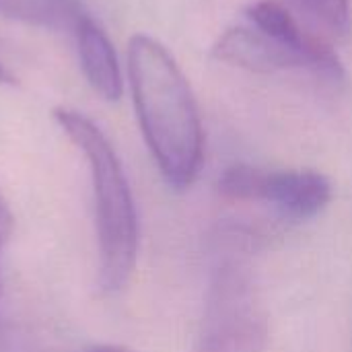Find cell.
Listing matches in <instances>:
<instances>
[{
  "instance_id": "cell-12",
  "label": "cell",
  "mask_w": 352,
  "mask_h": 352,
  "mask_svg": "<svg viewBox=\"0 0 352 352\" xmlns=\"http://www.w3.org/2000/svg\"><path fill=\"white\" fill-rule=\"evenodd\" d=\"M0 82H8V85H12V82H14V78H12L10 70L2 64V60H0Z\"/></svg>"
},
{
  "instance_id": "cell-6",
  "label": "cell",
  "mask_w": 352,
  "mask_h": 352,
  "mask_svg": "<svg viewBox=\"0 0 352 352\" xmlns=\"http://www.w3.org/2000/svg\"><path fill=\"white\" fill-rule=\"evenodd\" d=\"M212 56L250 72L270 74L278 70L307 68L305 60L283 41L270 37L258 27L227 29L214 43Z\"/></svg>"
},
{
  "instance_id": "cell-10",
  "label": "cell",
  "mask_w": 352,
  "mask_h": 352,
  "mask_svg": "<svg viewBox=\"0 0 352 352\" xmlns=\"http://www.w3.org/2000/svg\"><path fill=\"white\" fill-rule=\"evenodd\" d=\"M12 227H14L12 210H10L6 198L0 192V293H2V256H4V250H6V245L10 241Z\"/></svg>"
},
{
  "instance_id": "cell-4",
  "label": "cell",
  "mask_w": 352,
  "mask_h": 352,
  "mask_svg": "<svg viewBox=\"0 0 352 352\" xmlns=\"http://www.w3.org/2000/svg\"><path fill=\"white\" fill-rule=\"evenodd\" d=\"M219 192L235 202H264L291 221H309L332 200V184L320 171H276L245 163L231 165L223 171Z\"/></svg>"
},
{
  "instance_id": "cell-11",
  "label": "cell",
  "mask_w": 352,
  "mask_h": 352,
  "mask_svg": "<svg viewBox=\"0 0 352 352\" xmlns=\"http://www.w3.org/2000/svg\"><path fill=\"white\" fill-rule=\"evenodd\" d=\"M85 352H134L128 346H122V344H109V342H99V344H91L87 346Z\"/></svg>"
},
{
  "instance_id": "cell-5",
  "label": "cell",
  "mask_w": 352,
  "mask_h": 352,
  "mask_svg": "<svg viewBox=\"0 0 352 352\" xmlns=\"http://www.w3.org/2000/svg\"><path fill=\"white\" fill-rule=\"evenodd\" d=\"M248 16L254 23V27L262 29L270 37L283 41L293 52H297L305 60L307 70L330 80H342L344 68L336 52L322 39L305 33L283 4L272 2V0L256 2L254 6H250Z\"/></svg>"
},
{
  "instance_id": "cell-2",
  "label": "cell",
  "mask_w": 352,
  "mask_h": 352,
  "mask_svg": "<svg viewBox=\"0 0 352 352\" xmlns=\"http://www.w3.org/2000/svg\"><path fill=\"white\" fill-rule=\"evenodd\" d=\"M54 120L89 165L99 248V289L107 295L120 293L130 283L138 258V212L122 161L105 132L85 113L58 107Z\"/></svg>"
},
{
  "instance_id": "cell-3",
  "label": "cell",
  "mask_w": 352,
  "mask_h": 352,
  "mask_svg": "<svg viewBox=\"0 0 352 352\" xmlns=\"http://www.w3.org/2000/svg\"><path fill=\"white\" fill-rule=\"evenodd\" d=\"M268 320L250 264L225 256L212 270L198 352H260Z\"/></svg>"
},
{
  "instance_id": "cell-1",
  "label": "cell",
  "mask_w": 352,
  "mask_h": 352,
  "mask_svg": "<svg viewBox=\"0 0 352 352\" xmlns=\"http://www.w3.org/2000/svg\"><path fill=\"white\" fill-rule=\"evenodd\" d=\"M128 76L144 142L169 186L186 190L200 173L204 132L190 82L175 58L151 35L128 43Z\"/></svg>"
},
{
  "instance_id": "cell-7",
  "label": "cell",
  "mask_w": 352,
  "mask_h": 352,
  "mask_svg": "<svg viewBox=\"0 0 352 352\" xmlns=\"http://www.w3.org/2000/svg\"><path fill=\"white\" fill-rule=\"evenodd\" d=\"M80 68L91 89L105 101H118L124 91L120 62L105 29L85 10L72 27Z\"/></svg>"
},
{
  "instance_id": "cell-8",
  "label": "cell",
  "mask_w": 352,
  "mask_h": 352,
  "mask_svg": "<svg viewBox=\"0 0 352 352\" xmlns=\"http://www.w3.org/2000/svg\"><path fill=\"white\" fill-rule=\"evenodd\" d=\"M82 12L78 0H0V16L45 29H72Z\"/></svg>"
},
{
  "instance_id": "cell-9",
  "label": "cell",
  "mask_w": 352,
  "mask_h": 352,
  "mask_svg": "<svg viewBox=\"0 0 352 352\" xmlns=\"http://www.w3.org/2000/svg\"><path fill=\"white\" fill-rule=\"evenodd\" d=\"M301 14L338 37L351 33V0H289Z\"/></svg>"
}]
</instances>
